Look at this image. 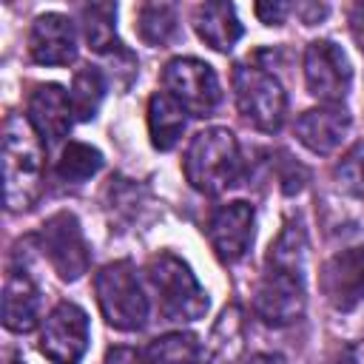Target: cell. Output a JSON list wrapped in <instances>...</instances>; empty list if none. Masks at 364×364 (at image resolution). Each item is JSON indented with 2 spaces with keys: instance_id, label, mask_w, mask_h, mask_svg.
Returning a JSON list of instances; mask_svg holds the SVG:
<instances>
[{
  "instance_id": "obj_25",
  "label": "cell",
  "mask_w": 364,
  "mask_h": 364,
  "mask_svg": "<svg viewBox=\"0 0 364 364\" xmlns=\"http://www.w3.org/2000/svg\"><path fill=\"white\" fill-rule=\"evenodd\" d=\"M338 185L350 193H364V145H355L336 168Z\"/></svg>"
},
{
  "instance_id": "obj_19",
  "label": "cell",
  "mask_w": 364,
  "mask_h": 364,
  "mask_svg": "<svg viewBox=\"0 0 364 364\" xmlns=\"http://www.w3.org/2000/svg\"><path fill=\"white\" fill-rule=\"evenodd\" d=\"M245 350V321L236 304L225 307L213 333H210V353L208 364H236Z\"/></svg>"
},
{
  "instance_id": "obj_14",
  "label": "cell",
  "mask_w": 364,
  "mask_h": 364,
  "mask_svg": "<svg viewBox=\"0 0 364 364\" xmlns=\"http://www.w3.org/2000/svg\"><path fill=\"white\" fill-rule=\"evenodd\" d=\"M71 114L74 108H71L68 91H63L54 82L37 85V91L28 97V122L34 125L43 142L63 139L71 128Z\"/></svg>"
},
{
  "instance_id": "obj_12",
  "label": "cell",
  "mask_w": 364,
  "mask_h": 364,
  "mask_svg": "<svg viewBox=\"0 0 364 364\" xmlns=\"http://www.w3.org/2000/svg\"><path fill=\"white\" fill-rule=\"evenodd\" d=\"M253 219L256 216L247 202H228L219 210H213L208 222V239L213 253L225 264H233L247 253L253 242Z\"/></svg>"
},
{
  "instance_id": "obj_28",
  "label": "cell",
  "mask_w": 364,
  "mask_h": 364,
  "mask_svg": "<svg viewBox=\"0 0 364 364\" xmlns=\"http://www.w3.org/2000/svg\"><path fill=\"white\" fill-rule=\"evenodd\" d=\"M338 364H364V341H355V344H350V347L341 353Z\"/></svg>"
},
{
  "instance_id": "obj_16",
  "label": "cell",
  "mask_w": 364,
  "mask_h": 364,
  "mask_svg": "<svg viewBox=\"0 0 364 364\" xmlns=\"http://www.w3.org/2000/svg\"><path fill=\"white\" fill-rule=\"evenodd\" d=\"M40 313V293L31 276L20 267H11L3 282V324L11 333H28L37 324Z\"/></svg>"
},
{
  "instance_id": "obj_11",
  "label": "cell",
  "mask_w": 364,
  "mask_h": 364,
  "mask_svg": "<svg viewBox=\"0 0 364 364\" xmlns=\"http://www.w3.org/2000/svg\"><path fill=\"white\" fill-rule=\"evenodd\" d=\"M318 284L336 310L350 313L358 307L364 301V247H347L330 256L321 267Z\"/></svg>"
},
{
  "instance_id": "obj_9",
  "label": "cell",
  "mask_w": 364,
  "mask_h": 364,
  "mask_svg": "<svg viewBox=\"0 0 364 364\" xmlns=\"http://www.w3.org/2000/svg\"><path fill=\"white\" fill-rule=\"evenodd\" d=\"M43 250L51 262V267L60 273V279L74 282L88 270V245L82 239L80 222L74 213L60 210L43 222L40 230Z\"/></svg>"
},
{
  "instance_id": "obj_18",
  "label": "cell",
  "mask_w": 364,
  "mask_h": 364,
  "mask_svg": "<svg viewBox=\"0 0 364 364\" xmlns=\"http://www.w3.org/2000/svg\"><path fill=\"white\" fill-rule=\"evenodd\" d=\"M148 131L154 148L171 151L185 131V108L165 91L154 94L148 100Z\"/></svg>"
},
{
  "instance_id": "obj_30",
  "label": "cell",
  "mask_w": 364,
  "mask_h": 364,
  "mask_svg": "<svg viewBox=\"0 0 364 364\" xmlns=\"http://www.w3.org/2000/svg\"><path fill=\"white\" fill-rule=\"evenodd\" d=\"M14 364H17V361H14Z\"/></svg>"
},
{
  "instance_id": "obj_8",
  "label": "cell",
  "mask_w": 364,
  "mask_h": 364,
  "mask_svg": "<svg viewBox=\"0 0 364 364\" xmlns=\"http://www.w3.org/2000/svg\"><path fill=\"white\" fill-rule=\"evenodd\" d=\"M88 350V316L71 304L60 301L43 321L40 353L54 364H77Z\"/></svg>"
},
{
  "instance_id": "obj_7",
  "label": "cell",
  "mask_w": 364,
  "mask_h": 364,
  "mask_svg": "<svg viewBox=\"0 0 364 364\" xmlns=\"http://www.w3.org/2000/svg\"><path fill=\"white\" fill-rule=\"evenodd\" d=\"M165 94H171L185 114L210 117L219 105V80L213 68L196 57H176L162 71Z\"/></svg>"
},
{
  "instance_id": "obj_21",
  "label": "cell",
  "mask_w": 364,
  "mask_h": 364,
  "mask_svg": "<svg viewBox=\"0 0 364 364\" xmlns=\"http://www.w3.org/2000/svg\"><path fill=\"white\" fill-rule=\"evenodd\" d=\"M136 31L151 46H165L176 31V9L168 3H145L136 9Z\"/></svg>"
},
{
  "instance_id": "obj_29",
  "label": "cell",
  "mask_w": 364,
  "mask_h": 364,
  "mask_svg": "<svg viewBox=\"0 0 364 364\" xmlns=\"http://www.w3.org/2000/svg\"><path fill=\"white\" fill-rule=\"evenodd\" d=\"M247 364H287L282 355H273V353H259V355H253Z\"/></svg>"
},
{
  "instance_id": "obj_5",
  "label": "cell",
  "mask_w": 364,
  "mask_h": 364,
  "mask_svg": "<svg viewBox=\"0 0 364 364\" xmlns=\"http://www.w3.org/2000/svg\"><path fill=\"white\" fill-rule=\"evenodd\" d=\"M233 91L242 117L259 131H279L287 111V97L273 71L259 63H239L233 71Z\"/></svg>"
},
{
  "instance_id": "obj_27",
  "label": "cell",
  "mask_w": 364,
  "mask_h": 364,
  "mask_svg": "<svg viewBox=\"0 0 364 364\" xmlns=\"http://www.w3.org/2000/svg\"><path fill=\"white\" fill-rule=\"evenodd\" d=\"M350 28H353L355 46H358V48H361V54H364V6H355L353 17H350Z\"/></svg>"
},
{
  "instance_id": "obj_24",
  "label": "cell",
  "mask_w": 364,
  "mask_h": 364,
  "mask_svg": "<svg viewBox=\"0 0 364 364\" xmlns=\"http://www.w3.org/2000/svg\"><path fill=\"white\" fill-rule=\"evenodd\" d=\"M114 14H117V6H105V3H94V6L82 9L85 40H88V46L94 51H108L111 46H117Z\"/></svg>"
},
{
  "instance_id": "obj_17",
  "label": "cell",
  "mask_w": 364,
  "mask_h": 364,
  "mask_svg": "<svg viewBox=\"0 0 364 364\" xmlns=\"http://www.w3.org/2000/svg\"><path fill=\"white\" fill-rule=\"evenodd\" d=\"M193 28L213 51H230L242 37V23L230 3H202L193 14Z\"/></svg>"
},
{
  "instance_id": "obj_15",
  "label": "cell",
  "mask_w": 364,
  "mask_h": 364,
  "mask_svg": "<svg viewBox=\"0 0 364 364\" xmlns=\"http://www.w3.org/2000/svg\"><path fill=\"white\" fill-rule=\"evenodd\" d=\"M350 131V114L341 105L310 108L296 119V136L313 154H330Z\"/></svg>"
},
{
  "instance_id": "obj_4",
  "label": "cell",
  "mask_w": 364,
  "mask_h": 364,
  "mask_svg": "<svg viewBox=\"0 0 364 364\" xmlns=\"http://www.w3.org/2000/svg\"><path fill=\"white\" fill-rule=\"evenodd\" d=\"M94 290H97V304L111 327L139 330L148 321V299L128 259L105 264L94 279Z\"/></svg>"
},
{
  "instance_id": "obj_10",
  "label": "cell",
  "mask_w": 364,
  "mask_h": 364,
  "mask_svg": "<svg viewBox=\"0 0 364 364\" xmlns=\"http://www.w3.org/2000/svg\"><path fill=\"white\" fill-rule=\"evenodd\" d=\"M304 80L313 97L336 105L347 97L353 82V68L347 54L333 40H316L304 51Z\"/></svg>"
},
{
  "instance_id": "obj_20",
  "label": "cell",
  "mask_w": 364,
  "mask_h": 364,
  "mask_svg": "<svg viewBox=\"0 0 364 364\" xmlns=\"http://www.w3.org/2000/svg\"><path fill=\"white\" fill-rule=\"evenodd\" d=\"M199 338L193 333H165L142 350V364H196Z\"/></svg>"
},
{
  "instance_id": "obj_26",
  "label": "cell",
  "mask_w": 364,
  "mask_h": 364,
  "mask_svg": "<svg viewBox=\"0 0 364 364\" xmlns=\"http://www.w3.org/2000/svg\"><path fill=\"white\" fill-rule=\"evenodd\" d=\"M287 11H290L287 3H256V14H259L262 23H267V26H279Z\"/></svg>"
},
{
  "instance_id": "obj_13",
  "label": "cell",
  "mask_w": 364,
  "mask_h": 364,
  "mask_svg": "<svg viewBox=\"0 0 364 364\" xmlns=\"http://www.w3.org/2000/svg\"><path fill=\"white\" fill-rule=\"evenodd\" d=\"M28 51L31 60L40 65H68L77 57V37L74 26L65 14L48 11L40 14L28 34Z\"/></svg>"
},
{
  "instance_id": "obj_3",
  "label": "cell",
  "mask_w": 364,
  "mask_h": 364,
  "mask_svg": "<svg viewBox=\"0 0 364 364\" xmlns=\"http://www.w3.org/2000/svg\"><path fill=\"white\" fill-rule=\"evenodd\" d=\"M148 279L159 296V310L171 321H196L208 310V293L191 273V267L173 256L159 253L148 262Z\"/></svg>"
},
{
  "instance_id": "obj_22",
  "label": "cell",
  "mask_w": 364,
  "mask_h": 364,
  "mask_svg": "<svg viewBox=\"0 0 364 364\" xmlns=\"http://www.w3.org/2000/svg\"><path fill=\"white\" fill-rule=\"evenodd\" d=\"M102 94H105V82H102V74L97 68L88 65V68L77 71L71 91H68V100H71L77 119H91L102 102Z\"/></svg>"
},
{
  "instance_id": "obj_6",
  "label": "cell",
  "mask_w": 364,
  "mask_h": 364,
  "mask_svg": "<svg viewBox=\"0 0 364 364\" xmlns=\"http://www.w3.org/2000/svg\"><path fill=\"white\" fill-rule=\"evenodd\" d=\"M304 301H307L304 270L284 267V264H267V270L256 287V299H253L256 316L270 327H284V324H293L301 318Z\"/></svg>"
},
{
  "instance_id": "obj_2",
  "label": "cell",
  "mask_w": 364,
  "mask_h": 364,
  "mask_svg": "<svg viewBox=\"0 0 364 364\" xmlns=\"http://www.w3.org/2000/svg\"><path fill=\"white\" fill-rule=\"evenodd\" d=\"M239 173V145L228 128L199 131L185 154V179L199 193H222L236 182Z\"/></svg>"
},
{
  "instance_id": "obj_1",
  "label": "cell",
  "mask_w": 364,
  "mask_h": 364,
  "mask_svg": "<svg viewBox=\"0 0 364 364\" xmlns=\"http://www.w3.org/2000/svg\"><path fill=\"white\" fill-rule=\"evenodd\" d=\"M43 179V139L34 125L11 114L3 125V182L9 210H26L34 205Z\"/></svg>"
},
{
  "instance_id": "obj_23",
  "label": "cell",
  "mask_w": 364,
  "mask_h": 364,
  "mask_svg": "<svg viewBox=\"0 0 364 364\" xmlns=\"http://www.w3.org/2000/svg\"><path fill=\"white\" fill-rule=\"evenodd\" d=\"M100 165H102V156L97 148L82 142H68L57 162V176L65 182H85L100 171Z\"/></svg>"
}]
</instances>
